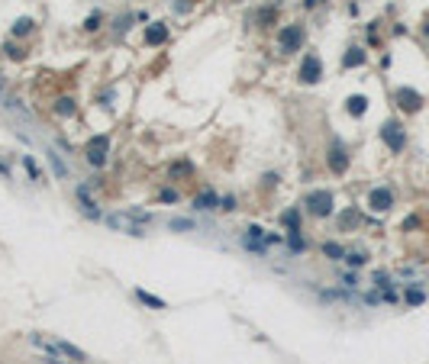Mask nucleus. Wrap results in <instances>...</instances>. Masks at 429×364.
I'll list each match as a JSON object with an SVG mask.
<instances>
[{
	"label": "nucleus",
	"instance_id": "f257e3e1",
	"mask_svg": "<svg viewBox=\"0 0 429 364\" xmlns=\"http://www.w3.org/2000/svg\"><path fill=\"white\" fill-rule=\"evenodd\" d=\"M304 206L310 216L323 219V216H333L335 209V200H333V190H310V194L304 197Z\"/></svg>",
	"mask_w": 429,
	"mask_h": 364
},
{
	"label": "nucleus",
	"instance_id": "f03ea898",
	"mask_svg": "<svg viewBox=\"0 0 429 364\" xmlns=\"http://www.w3.org/2000/svg\"><path fill=\"white\" fill-rule=\"evenodd\" d=\"M381 142L394 152V155H400L406 148V129L400 119H384L381 123Z\"/></svg>",
	"mask_w": 429,
	"mask_h": 364
},
{
	"label": "nucleus",
	"instance_id": "7ed1b4c3",
	"mask_svg": "<svg viewBox=\"0 0 429 364\" xmlns=\"http://www.w3.org/2000/svg\"><path fill=\"white\" fill-rule=\"evenodd\" d=\"M304 48V29L297 23H290V26H281V36H278V52L281 55H294V52H300Z\"/></svg>",
	"mask_w": 429,
	"mask_h": 364
},
{
	"label": "nucleus",
	"instance_id": "20e7f679",
	"mask_svg": "<svg viewBox=\"0 0 429 364\" xmlns=\"http://www.w3.org/2000/svg\"><path fill=\"white\" fill-rule=\"evenodd\" d=\"M394 103H397L400 113H420L426 100H423V93L413 91V87H397V91H394Z\"/></svg>",
	"mask_w": 429,
	"mask_h": 364
},
{
	"label": "nucleus",
	"instance_id": "39448f33",
	"mask_svg": "<svg viewBox=\"0 0 429 364\" xmlns=\"http://www.w3.org/2000/svg\"><path fill=\"white\" fill-rule=\"evenodd\" d=\"M107 152H110V136H94L84 148L87 161L94 164V168H103V164H107Z\"/></svg>",
	"mask_w": 429,
	"mask_h": 364
},
{
	"label": "nucleus",
	"instance_id": "423d86ee",
	"mask_svg": "<svg viewBox=\"0 0 429 364\" xmlns=\"http://www.w3.org/2000/svg\"><path fill=\"white\" fill-rule=\"evenodd\" d=\"M390 206H394V190H390V187H371V194H368V209L387 213Z\"/></svg>",
	"mask_w": 429,
	"mask_h": 364
},
{
	"label": "nucleus",
	"instance_id": "0eeeda50",
	"mask_svg": "<svg viewBox=\"0 0 429 364\" xmlns=\"http://www.w3.org/2000/svg\"><path fill=\"white\" fill-rule=\"evenodd\" d=\"M320 78H323V62H320V55L307 52L304 65H300V81H304V84H316Z\"/></svg>",
	"mask_w": 429,
	"mask_h": 364
},
{
	"label": "nucleus",
	"instance_id": "6e6552de",
	"mask_svg": "<svg viewBox=\"0 0 429 364\" xmlns=\"http://www.w3.org/2000/svg\"><path fill=\"white\" fill-rule=\"evenodd\" d=\"M329 168H333V174H345L349 171V152H345V145L342 142H333L329 145Z\"/></svg>",
	"mask_w": 429,
	"mask_h": 364
},
{
	"label": "nucleus",
	"instance_id": "1a4fd4ad",
	"mask_svg": "<svg viewBox=\"0 0 429 364\" xmlns=\"http://www.w3.org/2000/svg\"><path fill=\"white\" fill-rule=\"evenodd\" d=\"M74 197L81 200V206H84V213H87L91 219H97V216H100V213H97V203H94V197H91V190H87L84 184H78V187H74Z\"/></svg>",
	"mask_w": 429,
	"mask_h": 364
},
{
	"label": "nucleus",
	"instance_id": "9d476101",
	"mask_svg": "<svg viewBox=\"0 0 429 364\" xmlns=\"http://www.w3.org/2000/svg\"><path fill=\"white\" fill-rule=\"evenodd\" d=\"M194 209L197 213H213V209H219V197L213 194V190H207V194H200L194 200Z\"/></svg>",
	"mask_w": 429,
	"mask_h": 364
},
{
	"label": "nucleus",
	"instance_id": "9b49d317",
	"mask_svg": "<svg viewBox=\"0 0 429 364\" xmlns=\"http://www.w3.org/2000/svg\"><path fill=\"white\" fill-rule=\"evenodd\" d=\"M368 62V55H365V48H358V46H352L349 52L342 55V68H358V65H365Z\"/></svg>",
	"mask_w": 429,
	"mask_h": 364
},
{
	"label": "nucleus",
	"instance_id": "f8f14e48",
	"mask_svg": "<svg viewBox=\"0 0 429 364\" xmlns=\"http://www.w3.org/2000/svg\"><path fill=\"white\" fill-rule=\"evenodd\" d=\"M145 42L148 46H162V42H168V26L165 23H155L145 29Z\"/></svg>",
	"mask_w": 429,
	"mask_h": 364
},
{
	"label": "nucleus",
	"instance_id": "ddd939ff",
	"mask_svg": "<svg viewBox=\"0 0 429 364\" xmlns=\"http://www.w3.org/2000/svg\"><path fill=\"white\" fill-rule=\"evenodd\" d=\"M52 110H55V116H65V119H71L74 113H78V103L71 100V97H58Z\"/></svg>",
	"mask_w": 429,
	"mask_h": 364
},
{
	"label": "nucleus",
	"instance_id": "4468645a",
	"mask_svg": "<svg viewBox=\"0 0 429 364\" xmlns=\"http://www.w3.org/2000/svg\"><path fill=\"white\" fill-rule=\"evenodd\" d=\"M58 351H62L65 358H71V361H78V364H91V358H87L81 348H74L71 341H58Z\"/></svg>",
	"mask_w": 429,
	"mask_h": 364
},
{
	"label": "nucleus",
	"instance_id": "2eb2a0df",
	"mask_svg": "<svg viewBox=\"0 0 429 364\" xmlns=\"http://www.w3.org/2000/svg\"><path fill=\"white\" fill-rule=\"evenodd\" d=\"M426 303V290L420 284H410L406 287V306H423Z\"/></svg>",
	"mask_w": 429,
	"mask_h": 364
},
{
	"label": "nucleus",
	"instance_id": "dca6fc26",
	"mask_svg": "<svg viewBox=\"0 0 429 364\" xmlns=\"http://www.w3.org/2000/svg\"><path fill=\"white\" fill-rule=\"evenodd\" d=\"M345 110H349L352 116H365V110H368V97H361V93H355V97H349V103H345Z\"/></svg>",
	"mask_w": 429,
	"mask_h": 364
},
{
	"label": "nucleus",
	"instance_id": "f3484780",
	"mask_svg": "<svg viewBox=\"0 0 429 364\" xmlns=\"http://www.w3.org/2000/svg\"><path fill=\"white\" fill-rule=\"evenodd\" d=\"M323 255H326L329 261H342V258H345V248L339 245V242H323Z\"/></svg>",
	"mask_w": 429,
	"mask_h": 364
},
{
	"label": "nucleus",
	"instance_id": "a211bd4d",
	"mask_svg": "<svg viewBox=\"0 0 429 364\" xmlns=\"http://www.w3.org/2000/svg\"><path fill=\"white\" fill-rule=\"evenodd\" d=\"M48 164H52V171H55V178H58V181L68 178V168H65V161L55 155V152H48Z\"/></svg>",
	"mask_w": 429,
	"mask_h": 364
},
{
	"label": "nucleus",
	"instance_id": "6ab92c4d",
	"mask_svg": "<svg viewBox=\"0 0 429 364\" xmlns=\"http://www.w3.org/2000/svg\"><path fill=\"white\" fill-rule=\"evenodd\" d=\"M345 264H349V268H365L368 251H345Z\"/></svg>",
	"mask_w": 429,
	"mask_h": 364
},
{
	"label": "nucleus",
	"instance_id": "aec40b11",
	"mask_svg": "<svg viewBox=\"0 0 429 364\" xmlns=\"http://www.w3.org/2000/svg\"><path fill=\"white\" fill-rule=\"evenodd\" d=\"M168 171H171V178H188V174H194V164H191V161H181V164L174 161Z\"/></svg>",
	"mask_w": 429,
	"mask_h": 364
},
{
	"label": "nucleus",
	"instance_id": "412c9836",
	"mask_svg": "<svg viewBox=\"0 0 429 364\" xmlns=\"http://www.w3.org/2000/svg\"><path fill=\"white\" fill-rule=\"evenodd\" d=\"M281 223L287 226L290 232H294V229H300V213H297V209H287V213L281 216Z\"/></svg>",
	"mask_w": 429,
	"mask_h": 364
},
{
	"label": "nucleus",
	"instance_id": "4be33fe9",
	"mask_svg": "<svg viewBox=\"0 0 429 364\" xmlns=\"http://www.w3.org/2000/svg\"><path fill=\"white\" fill-rule=\"evenodd\" d=\"M136 296H139L145 306H155V310H165V300H158V296H152V294H145V290H136Z\"/></svg>",
	"mask_w": 429,
	"mask_h": 364
},
{
	"label": "nucleus",
	"instance_id": "5701e85b",
	"mask_svg": "<svg viewBox=\"0 0 429 364\" xmlns=\"http://www.w3.org/2000/svg\"><path fill=\"white\" fill-rule=\"evenodd\" d=\"M262 26H274V7H262L258 10V16H255Z\"/></svg>",
	"mask_w": 429,
	"mask_h": 364
},
{
	"label": "nucleus",
	"instance_id": "b1692460",
	"mask_svg": "<svg viewBox=\"0 0 429 364\" xmlns=\"http://www.w3.org/2000/svg\"><path fill=\"white\" fill-rule=\"evenodd\" d=\"M26 32H32V20H29V16L13 23V36H26Z\"/></svg>",
	"mask_w": 429,
	"mask_h": 364
},
{
	"label": "nucleus",
	"instance_id": "393cba45",
	"mask_svg": "<svg viewBox=\"0 0 429 364\" xmlns=\"http://www.w3.org/2000/svg\"><path fill=\"white\" fill-rule=\"evenodd\" d=\"M100 23H103V16L100 13H91V16H87V23H84V29L94 32V29H100Z\"/></svg>",
	"mask_w": 429,
	"mask_h": 364
},
{
	"label": "nucleus",
	"instance_id": "a878e982",
	"mask_svg": "<svg viewBox=\"0 0 429 364\" xmlns=\"http://www.w3.org/2000/svg\"><path fill=\"white\" fill-rule=\"evenodd\" d=\"M171 229L174 232H188V229H194V223L191 219H171Z\"/></svg>",
	"mask_w": 429,
	"mask_h": 364
},
{
	"label": "nucleus",
	"instance_id": "bb28decb",
	"mask_svg": "<svg viewBox=\"0 0 429 364\" xmlns=\"http://www.w3.org/2000/svg\"><path fill=\"white\" fill-rule=\"evenodd\" d=\"M219 209H226V213H229V209H236V197H233V194L223 197V200H219Z\"/></svg>",
	"mask_w": 429,
	"mask_h": 364
},
{
	"label": "nucleus",
	"instance_id": "cd10ccee",
	"mask_svg": "<svg viewBox=\"0 0 429 364\" xmlns=\"http://www.w3.org/2000/svg\"><path fill=\"white\" fill-rule=\"evenodd\" d=\"M158 200H165V203H174V200H178V190H162V194H158Z\"/></svg>",
	"mask_w": 429,
	"mask_h": 364
},
{
	"label": "nucleus",
	"instance_id": "c85d7f7f",
	"mask_svg": "<svg viewBox=\"0 0 429 364\" xmlns=\"http://www.w3.org/2000/svg\"><path fill=\"white\" fill-rule=\"evenodd\" d=\"M423 36H429V23H426V26H423Z\"/></svg>",
	"mask_w": 429,
	"mask_h": 364
}]
</instances>
